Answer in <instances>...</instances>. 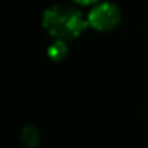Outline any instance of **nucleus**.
Instances as JSON below:
<instances>
[{
    "instance_id": "2",
    "label": "nucleus",
    "mask_w": 148,
    "mask_h": 148,
    "mask_svg": "<svg viewBox=\"0 0 148 148\" xmlns=\"http://www.w3.org/2000/svg\"><path fill=\"white\" fill-rule=\"evenodd\" d=\"M121 19H122L121 10L112 2L96 3L87 15L89 26H92L93 29H96L99 32L113 31L121 23Z\"/></svg>"
},
{
    "instance_id": "1",
    "label": "nucleus",
    "mask_w": 148,
    "mask_h": 148,
    "mask_svg": "<svg viewBox=\"0 0 148 148\" xmlns=\"http://www.w3.org/2000/svg\"><path fill=\"white\" fill-rule=\"evenodd\" d=\"M44 29L55 39H74L89 26L87 18L77 9L67 5H52L42 13Z\"/></svg>"
},
{
    "instance_id": "4",
    "label": "nucleus",
    "mask_w": 148,
    "mask_h": 148,
    "mask_svg": "<svg viewBox=\"0 0 148 148\" xmlns=\"http://www.w3.org/2000/svg\"><path fill=\"white\" fill-rule=\"evenodd\" d=\"M39 131L34 125H26L21 131V141L28 148H35L39 144Z\"/></svg>"
},
{
    "instance_id": "5",
    "label": "nucleus",
    "mask_w": 148,
    "mask_h": 148,
    "mask_svg": "<svg viewBox=\"0 0 148 148\" xmlns=\"http://www.w3.org/2000/svg\"><path fill=\"white\" fill-rule=\"evenodd\" d=\"M74 3L82 5V6H90V5H96L99 0H73Z\"/></svg>"
},
{
    "instance_id": "3",
    "label": "nucleus",
    "mask_w": 148,
    "mask_h": 148,
    "mask_svg": "<svg viewBox=\"0 0 148 148\" xmlns=\"http://www.w3.org/2000/svg\"><path fill=\"white\" fill-rule=\"evenodd\" d=\"M68 54V47L67 42L62 39H55L47 49V55L51 61L54 62H61Z\"/></svg>"
}]
</instances>
